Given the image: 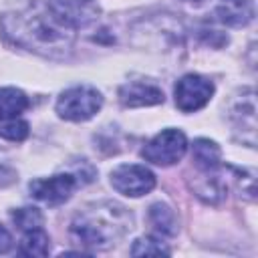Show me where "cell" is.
<instances>
[{
  "mask_svg": "<svg viewBox=\"0 0 258 258\" xmlns=\"http://www.w3.org/2000/svg\"><path fill=\"white\" fill-rule=\"evenodd\" d=\"M133 226L131 214L115 202H99L81 210L71 222V238L91 250L115 246Z\"/></svg>",
  "mask_w": 258,
  "mask_h": 258,
  "instance_id": "1",
  "label": "cell"
},
{
  "mask_svg": "<svg viewBox=\"0 0 258 258\" xmlns=\"http://www.w3.org/2000/svg\"><path fill=\"white\" fill-rule=\"evenodd\" d=\"M2 28L16 44L42 54H56L73 44L71 28L58 24L50 14H8L2 18Z\"/></svg>",
  "mask_w": 258,
  "mask_h": 258,
  "instance_id": "2",
  "label": "cell"
},
{
  "mask_svg": "<svg viewBox=\"0 0 258 258\" xmlns=\"http://www.w3.org/2000/svg\"><path fill=\"white\" fill-rule=\"evenodd\" d=\"M103 107V97L97 89L79 85L60 93L56 99V113L67 121H87Z\"/></svg>",
  "mask_w": 258,
  "mask_h": 258,
  "instance_id": "3",
  "label": "cell"
},
{
  "mask_svg": "<svg viewBox=\"0 0 258 258\" xmlns=\"http://www.w3.org/2000/svg\"><path fill=\"white\" fill-rule=\"evenodd\" d=\"M46 10L58 24L71 30L93 24L101 14L95 0H46Z\"/></svg>",
  "mask_w": 258,
  "mask_h": 258,
  "instance_id": "4",
  "label": "cell"
},
{
  "mask_svg": "<svg viewBox=\"0 0 258 258\" xmlns=\"http://www.w3.org/2000/svg\"><path fill=\"white\" fill-rule=\"evenodd\" d=\"M187 149V141H185V135L179 131V129H165L161 133H157L143 149H141V155L145 161L149 163H155V165H173L177 163L183 153Z\"/></svg>",
  "mask_w": 258,
  "mask_h": 258,
  "instance_id": "5",
  "label": "cell"
},
{
  "mask_svg": "<svg viewBox=\"0 0 258 258\" xmlns=\"http://www.w3.org/2000/svg\"><path fill=\"white\" fill-rule=\"evenodd\" d=\"M173 95H175V107L183 113H191L210 103L214 95V83L202 75L189 73L177 81Z\"/></svg>",
  "mask_w": 258,
  "mask_h": 258,
  "instance_id": "6",
  "label": "cell"
},
{
  "mask_svg": "<svg viewBox=\"0 0 258 258\" xmlns=\"http://www.w3.org/2000/svg\"><path fill=\"white\" fill-rule=\"evenodd\" d=\"M111 185L123 196L139 198L155 187V175L145 165L123 163L111 171Z\"/></svg>",
  "mask_w": 258,
  "mask_h": 258,
  "instance_id": "7",
  "label": "cell"
},
{
  "mask_svg": "<svg viewBox=\"0 0 258 258\" xmlns=\"http://www.w3.org/2000/svg\"><path fill=\"white\" fill-rule=\"evenodd\" d=\"M79 179L73 173H58L52 177H44V179H34L30 181V196L48 204V206H58L64 204L73 191L77 189Z\"/></svg>",
  "mask_w": 258,
  "mask_h": 258,
  "instance_id": "8",
  "label": "cell"
},
{
  "mask_svg": "<svg viewBox=\"0 0 258 258\" xmlns=\"http://www.w3.org/2000/svg\"><path fill=\"white\" fill-rule=\"evenodd\" d=\"M256 6L254 0H218L216 16L220 22L232 28H242L254 20Z\"/></svg>",
  "mask_w": 258,
  "mask_h": 258,
  "instance_id": "9",
  "label": "cell"
},
{
  "mask_svg": "<svg viewBox=\"0 0 258 258\" xmlns=\"http://www.w3.org/2000/svg\"><path fill=\"white\" fill-rule=\"evenodd\" d=\"M119 101L123 107H151L163 103V91L145 83H127L119 89Z\"/></svg>",
  "mask_w": 258,
  "mask_h": 258,
  "instance_id": "10",
  "label": "cell"
},
{
  "mask_svg": "<svg viewBox=\"0 0 258 258\" xmlns=\"http://www.w3.org/2000/svg\"><path fill=\"white\" fill-rule=\"evenodd\" d=\"M191 153H194V161L202 171H210V169H218L220 167V159H222V149L210 141V139H196L191 145Z\"/></svg>",
  "mask_w": 258,
  "mask_h": 258,
  "instance_id": "11",
  "label": "cell"
},
{
  "mask_svg": "<svg viewBox=\"0 0 258 258\" xmlns=\"http://www.w3.org/2000/svg\"><path fill=\"white\" fill-rule=\"evenodd\" d=\"M149 224L159 236H173L177 232L175 212L163 202H157L149 208Z\"/></svg>",
  "mask_w": 258,
  "mask_h": 258,
  "instance_id": "12",
  "label": "cell"
},
{
  "mask_svg": "<svg viewBox=\"0 0 258 258\" xmlns=\"http://www.w3.org/2000/svg\"><path fill=\"white\" fill-rule=\"evenodd\" d=\"M28 109V97L16 87L0 89V119L18 117Z\"/></svg>",
  "mask_w": 258,
  "mask_h": 258,
  "instance_id": "13",
  "label": "cell"
},
{
  "mask_svg": "<svg viewBox=\"0 0 258 258\" xmlns=\"http://www.w3.org/2000/svg\"><path fill=\"white\" fill-rule=\"evenodd\" d=\"M48 234L42 230V228H36V230H28L24 232V238L20 242V254L24 256H46L48 250H50V244H48Z\"/></svg>",
  "mask_w": 258,
  "mask_h": 258,
  "instance_id": "14",
  "label": "cell"
},
{
  "mask_svg": "<svg viewBox=\"0 0 258 258\" xmlns=\"http://www.w3.org/2000/svg\"><path fill=\"white\" fill-rule=\"evenodd\" d=\"M30 129L28 123L18 119V117H10V119H0V137L8 139V141H24L28 137Z\"/></svg>",
  "mask_w": 258,
  "mask_h": 258,
  "instance_id": "15",
  "label": "cell"
},
{
  "mask_svg": "<svg viewBox=\"0 0 258 258\" xmlns=\"http://www.w3.org/2000/svg\"><path fill=\"white\" fill-rule=\"evenodd\" d=\"M12 220H14L16 228L22 230V232L36 230L44 222L40 210H36V208H20V210H16V212H12Z\"/></svg>",
  "mask_w": 258,
  "mask_h": 258,
  "instance_id": "16",
  "label": "cell"
},
{
  "mask_svg": "<svg viewBox=\"0 0 258 258\" xmlns=\"http://www.w3.org/2000/svg\"><path fill=\"white\" fill-rule=\"evenodd\" d=\"M131 254H133V256H141V254H169V248H165L159 240H153V238H139V240H135V244L131 246Z\"/></svg>",
  "mask_w": 258,
  "mask_h": 258,
  "instance_id": "17",
  "label": "cell"
},
{
  "mask_svg": "<svg viewBox=\"0 0 258 258\" xmlns=\"http://www.w3.org/2000/svg\"><path fill=\"white\" fill-rule=\"evenodd\" d=\"M12 248V236L10 232L0 224V254H6Z\"/></svg>",
  "mask_w": 258,
  "mask_h": 258,
  "instance_id": "18",
  "label": "cell"
}]
</instances>
